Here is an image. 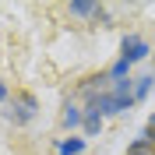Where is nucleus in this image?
<instances>
[{"mask_svg":"<svg viewBox=\"0 0 155 155\" xmlns=\"http://www.w3.org/2000/svg\"><path fill=\"white\" fill-rule=\"evenodd\" d=\"M130 106H134V99H120V95H113V92H102V95H95L92 102H88L85 113H95V116H120V113H127Z\"/></svg>","mask_w":155,"mask_h":155,"instance_id":"nucleus-1","label":"nucleus"},{"mask_svg":"<svg viewBox=\"0 0 155 155\" xmlns=\"http://www.w3.org/2000/svg\"><path fill=\"white\" fill-rule=\"evenodd\" d=\"M35 109H39V102H35V95L32 92H21V95H14V102H11V109H4V120H11V124H28L32 116H35Z\"/></svg>","mask_w":155,"mask_h":155,"instance_id":"nucleus-2","label":"nucleus"},{"mask_svg":"<svg viewBox=\"0 0 155 155\" xmlns=\"http://www.w3.org/2000/svg\"><path fill=\"white\" fill-rule=\"evenodd\" d=\"M120 49H124V60H127V64H137V60H145L148 53H152V46H148L141 35H124Z\"/></svg>","mask_w":155,"mask_h":155,"instance_id":"nucleus-3","label":"nucleus"},{"mask_svg":"<svg viewBox=\"0 0 155 155\" xmlns=\"http://www.w3.org/2000/svg\"><path fill=\"white\" fill-rule=\"evenodd\" d=\"M127 155H155V134L148 130V127L141 130V134H137V141H130Z\"/></svg>","mask_w":155,"mask_h":155,"instance_id":"nucleus-4","label":"nucleus"},{"mask_svg":"<svg viewBox=\"0 0 155 155\" xmlns=\"http://www.w3.org/2000/svg\"><path fill=\"white\" fill-rule=\"evenodd\" d=\"M60 120H64V127H81V124H85V113H81V106L67 102V106H64V116H60Z\"/></svg>","mask_w":155,"mask_h":155,"instance_id":"nucleus-5","label":"nucleus"},{"mask_svg":"<svg viewBox=\"0 0 155 155\" xmlns=\"http://www.w3.org/2000/svg\"><path fill=\"white\" fill-rule=\"evenodd\" d=\"M85 152V137H67L57 145V155H81Z\"/></svg>","mask_w":155,"mask_h":155,"instance_id":"nucleus-6","label":"nucleus"},{"mask_svg":"<svg viewBox=\"0 0 155 155\" xmlns=\"http://www.w3.org/2000/svg\"><path fill=\"white\" fill-rule=\"evenodd\" d=\"M95 11H99V4H88V0H74L71 4V14L74 18H95Z\"/></svg>","mask_w":155,"mask_h":155,"instance_id":"nucleus-7","label":"nucleus"},{"mask_svg":"<svg viewBox=\"0 0 155 155\" xmlns=\"http://www.w3.org/2000/svg\"><path fill=\"white\" fill-rule=\"evenodd\" d=\"M152 85H155V74H145V78H137V81H134V102H137V99H145L148 92H152Z\"/></svg>","mask_w":155,"mask_h":155,"instance_id":"nucleus-8","label":"nucleus"},{"mask_svg":"<svg viewBox=\"0 0 155 155\" xmlns=\"http://www.w3.org/2000/svg\"><path fill=\"white\" fill-rule=\"evenodd\" d=\"M130 67H134V64H127V60L120 57L113 67H109V78H113V81H124V78H130Z\"/></svg>","mask_w":155,"mask_h":155,"instance_id":"nucleus-9","label":"nucleus"},{"mask_svg":"<svg viewBox=\"0 0 155 155\" xmlns=\"http://www.w3.org/2000/svg\"><path fill=\"white\" fill-rule=\"evenodd\" d=\"M85 134H99V130H102V116H95V113H85Z\"/></svg>","mask_w":155,"mask_h":155,"instance_id":"nucleus-10","label":"nucleus"},{"mask_svg":"<svg viewBox=\"0 0 155 155\" xmlns=\"http://www.w3.org/2000/svg\"><path fill=\"white\" fill-rule=\"evenodd\" d=\"M11 99V88H7V81H4V78H0V102H7Z\"/></svg>","mask_w":155,"mask_h":155,"instance_id":"nucleus-11","label":"nucleus"},{"mask_svg":"<svg viewBox=\"0 0 155 155\" xmlns=\"http://www.w3.org/2000/svg\"><path fill=\"white\" fill-rule=\"evenodd\" d=\"M148 130L155 134V109H152V116H148Z\"/></svg>","mask_w":155,"mask_h":155,"instance_id":"nucleus-12","label":"nucleus"},{"mask_svg":"<svg viewBox=\"0 0 155 155\" xmlns=\"http://www.w3.org/2000/svg\"><path fill=\"white\" fill-rule=\"evenodd\" d=\"M152 53H155V49H152Z\"/></svg>","mask_w":155,"mask_h":155,"instance_id":"nucleus-13","label":"nucleus"}]
</instances>
